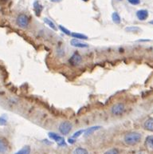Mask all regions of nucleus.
I'll list each match as a JSON object with an SVG mask.
<instances>
[{
	"label": "nucleus",
	"instance_id": "18",
	"mask_svg": "<svg viewBox=\"0 0 153 154\" xmlns=\"http://www.w3.org/2000/svg\"><path fill=\"white\" fill-rule=\"evenodd\" d=\"M73 154H88V151L84 148H77L73 152Z\"/></svg>",
	"mask_w": 153,
	"mask_h": 154
},
{
	"label": "nucleus",
	"instance_id": "24",
	"mask_svg": "<svg viewBox=\"0 0 153 154\" xmlns=\"http://www.w3.org/2000/svg\"><path fill=\"white\" fill-rule=\"evenodd\" d=\"M6 123H7V121L2 117H0V125H6Z\"/></svg>",
	"mask_w": 153,
	"mask_h": 154
},
{
	"label": "nucleus",
	"instance_id": "23",
	"mask_svg": "<svg viewBox=\"0 0 153 154\" xmlns=\"http://www.w3.org/2000/svg\"><path fill=\"white\" fill-rule=\"evenodd\" d=\"M128 2L132 5H138L140 2V0H128Z\"/></svg>",
	"mask_w": 153,
	"mask_h": 154
},
{
	"label": "nucleus",
	"instance_id": "7",
	"mask_svg": "<svg viewBox=\"0 0 153 154\" xmlns=\"http://www.w3.org/2000/svg\"><path fill=\"white\" fill-rule=\"evenodd\" d=\"M70 44L74 47H78V48H87L89 47V45L87 43H84L81 42L77 38H73L70 41Z\"/></svg>",
	"mask_w": 153,
	"mask_h": 154
},
{
	"label": "nucleus",
	"instance_id": "26",
	"mask_svg": "<svg viewBox=\"0 0 153 154\" xmlns=\"http://www.w3.org/2000/svg\"><path fill=\"white\" fill-rule=\"evenodd\" d=\"M50 1L53 2H61L62 0H50Z\"/></svg>",
	"mask_w": 153,
	"mask_h": 154
},
{
	"label": "nucleus",
	"instance_id": "19",
	"mask_svg": "<svg viewBox=\"0 0 153 154\" xmlns=\"http://www.w3.org/2000/svg\"><path fill=\"white\" fill-rule=\"evenodd\" d=\"M59 29H60V30H62V32L64 33L65 35H71V32H70V31H69V30L68 29H66V27H64L63 26L60 25V26H59Z\"/></svg>",
	"mask_w": 153,
	"mask_h": 154
},
{
	"label": "nucleus",
	"instance_id": "12",
	"mask_svg": "<svg viewBox=\"0 0 153 154\" xmlns=\"http://www.w3.org/2000/svg\"><path fill=\"white\" fill-rule=\"evenodd\" d=\"M34 9L37 16H40V14H41V11H42L43 7H42V6H41L38 1H36V2H34Z\"/></svg>",
	"mask_w": 153,
	"mask_h": 154
},
{
	"label": "nucleus",
	"instance_id": "11",
	"mask_svg": "<svg viewBox=\"0 0 153 154\" xmlns=\"http://www.w3.org/2000/svg\"><path fill=\"white\" fill-rule=\"evenodd\" d=\"M144 129L148 131L153 132V118L150 117L148 119H147L144 123Z\"/></svg>",
	"mask_w": 153,
	"mask_h": 154
},
{
	"label": "nucleus",
	"instance_id": "25",
	"mask_svg": "<svg viewBox=\"0 0 153 154\" xmlns=\"http://www.w3.org/2000/svg\"><path fill=\"white\" fill-rule=\"evenodd\" d=\"M69 142L71 143V144H73V143L75 142V141H74V140H73V139H70V138H69Z\"/></svg>",
	"mask_w": 153,
	"mask_h": 154
},
{
	"label": "nucleus",
	"instance_id": "17",
	"mask_svg": "<svg viewBox=\"0 0 153 154\" xmlns=\"http://www.w3.org/2000/svg\"><path fill=\"white\" fill-rule=\"evenodd\" d=\"M44 23H46V24H47V25H48L51 29H53V30H57V26H55L54 23H53L50 19H47V18H45V19H44Z\"/></svg>",
	"mask_w": 153,
	"mask_h": 154
},
{
	"label": "nucleus",
	"instance_id": "10",
	"mask_svg": "<svg viewBox=\"0 0 153 154\" xmlns=\"http://www.w3.org/2000/svg\"><path fill=\"white\" fill-rule=\"evenodd\" d=\"M145 147L150 151H153V135L148 136L145 139Z\"/></svg>",
	"mask_w": 153,
	"mask_h": 154
},
{
	"label": "nucleus",
	"instance_id": "3",
	"mask_svg": "<svg viewBox=\"0 0 153 154\" xmlns=\"http://www.w3.org/2000/svg\"><path fill=\"white\" fill-rule=\"evenodd\" d=\"M125 110V108H124V105L123 103H117L113 105L111 109V112L113 115L119 116L123 114Z\"/></svg>",
	"mask_w": 153,
	"mask_h": 154
},
{
	"label": "nucleus",
	"instance_id": "9",
	"mask_svg": "<svg viewBox=\"0 0 153 154\" xmlns=\"http://www.w3.org/2000/svg\"><path fill=\"white\" fill-rule=\"evenodd\" d=\"M8 150L7 141L3 138H0V154H4Z\"/></svg>",
	"mask_w": 153,
	"mask_h": 154
},
{
	"label": "nucleus",
	"instance_id": "27",
	"mask_svg": "<svg viewBox=\"0 0 153 154\" xmlns=\"http://www.w3.org/2000/svg\"><path fill=\"white\" fill-rule=\"evenodd\" d=\"M150 24H153V21H151V22H150Z\"/></svg>",
	"mask_w": 153,
	"mask_h": 154
},
{
	"label": "nucleus",
	"instance_id": "8",
	"mask_svg": "<svg viewBox=\"0 0 153 154\" xmlns=\"http://www.w3.org/2000/svg\"><path fill=\"white\" fill-rule=\"evenodd\" d=\"M136 17L140 21L146 20L148 17V11L146 10H139L136 12Z\"/></svg>",
	"mask_w": 153,
	"mask_h": 154
},
{
	"label": "nucleus",
	"instance_id": "13",
	"mask_svg": "<svg viewBox=\"0 0 153 154\" xmlns=\"http://www.w3.org/2000/svg\"><path fill=\"white\" fill-rule=\"evenodd\" d=\"M101 126H93V127H90L88 129L85 130V136H89L90 134H92L93 133H94L95 131L96 130H98V129H101Z\"/></svg>",
	"mask_w": 153,
	"mask_h": 154
},
{
	"label": "nucleus",
	"instance_id": "28",
	"mask_svg": "<svg viewBox=\"0 0 153 154\" xmlns=\"http://www.w3.org/2000/svg\"><path fill=\"white\" fill-rule=\"evenodd\" d=\"M83 1H85V2H87V1H88V0H83Z\"/></svg>",
	"mask_w": 153,
	"mask_h": 154
},
{
	"label": "nucleus",
	"instance_id": "6",
	"mask_svg": "<svg viewBox=\"0 0 153 154\" xmlns=\"http://www.w3.org/2000/svg\"><path fill=\"white\" fill-rule=\"evenodd\" d=\"M49 137L54 140H55L58 145H65L64 138L61 136L57 135V134H54V133H49Z\"/></svg>",
	"mask_w": 153,
	"mask_h": 154
},
{
	"label": "nucleus",
	"instance_id": "22",
	"mask_svg": "<svg viewBox=\"0 0 153 154\" xmlns=\"http://www.w3.org/2000/svg\"><path fill=\"white\" fill-rule=\"evenodd\" d=\"M84 132H85V130H79V131L76 132L75 134L73 135V138H77V137H80V136L83 133H84Z\"/></svg>",
	"mask_w": 153,
	"mask_h": 154
},
{
	"label": "nucleus",
	"instance_id": "21",
	"mask_svg": "<svg viewBox=\"0 0 153 154\" xmlns=\"http://www.w3.org/2000/svg\"><path fill=\"white\" fill-rule=\"evenodd\" d=\"M105 154H120L119 151L117 149H109L106 151L105 152Z\"/></svg>",
	"mask_w": 153,
	"mask_h": 154
},
{
	"label": "nucleus",
	"instance_id": "1",
	"mask_svg": "<svg viewBox=\"0 0 153 154\" xmlns=\"http://www.w3.org/2000/svg\"><path fill=\"white\" fill-rule=\"evenodd\" d=\"M141 140V134L137 132H130L125 134L124 140L126 145H136Z\"/></svg>",
	"mask_w": 153,
	"mask_h": 154
},
{
	"label": "nucleus",
	"instance_id": "4",
	"mask_svg": "<svg viewBox=\"0 0 153 154\" xmlns=\"http://www.w3.org/2000/svg\"><path fill=\"white\" fill-rule=\"evenodd\" d=\"M71 129H72V124L68 121L62 122L60 124L59 132L63 135H67L71 131Z\"/></svg>",
	"mask_w": 153,
	"mask_h": 154
},
{
	"label": "nucleus",
	"instance_id": "14",
	"mask_svg": "<svg viewBox=\"0 0 153 154\" xmlns=\"http://www.w3.org/2000/svg\"><path fill=\"white\" fill-rule=\"evenodd\" d=\"M71 36L73 38H77V39H83V40H86L88 39V37L86 35H82V34H80V33H71Z\"/></svg>",
	"mask_w": 153,
	"mask_h": 154
},
{
	"label": "nucleus",
	"instance_id": "2",
	"mask_svg": "<svg viewBox=\"0 0 153 154\" xmlns=\"http://www.w3.org/2000/svg\"><path fill=\"white\" fill-rule=\"evenodd\" d=\"M17 25L22 29H26L29 26V23H30V19L28 16L25 14H18L16 19Z\"/></svg>",
	"mask_w": 153,
	"mask_h": 154
},
{
	"label": "nucleus",
	"instance_id": "16",
	"mask_svg": "<svg viewBox=\"0 0 153 154\" xmlns=\"http://www.w3.org/2000/svg\"><path fill=\"white\" fill-rule=\"evenodd\" d=\"M112 21H113V23H115L116 24H120L121 23V17H120V15L118 14L117 12H113V14H112Z\"/></svg>",
	"mask_w": 153,
	"mask_h": 154
},
{
	"label": "nucleus",
	"instance_id": "20",
	"mask_svg": "<svg viewBox=\"0 0 153 154\" xmlns=\"http://www.w3.org/2000/svg\"><path fill=\"white\" fill-rule=\"evenodd\" d=\"M125 30L128 31V32H136V31L139 30V28L136 27V26H130V27L125 28Z\"/></svg>",
	"mask_w": 153,
	"mask_h": 154
},
{
	"label": "nucleus",
	"instance_id": "5",
	"mask_svg": "<svg viewBox=\"0 0 153 154\" xmlns=\"http://www.w3.org/2000/svg\"><path fill=\"white\" fill-rule=\"evenodd\" d=\"M81 61H82V59H81V56L78 53H74L73 55L71 56V58H69V62L72 66H76L80 65Z\"/></svg>",
	"mask_w": 153,
	"mask_h": 154
},
{
	"label": "nucleus",
	"instance_id": "15",
	"mask_svg": "<svg viewBox=\"0 0 153 154\" xmlns=\"http://www.w3.org/2000/svg\"><path fill=\"white\" fill-rule=\"evenodd\" d=\"M30 151H31V149L29 145H26L24 147L20 149L18 152H17L15 154H30Z\"/></svg>",
	"mask_w": 153,
	"mask_h": 154
}]
</instances>
